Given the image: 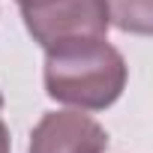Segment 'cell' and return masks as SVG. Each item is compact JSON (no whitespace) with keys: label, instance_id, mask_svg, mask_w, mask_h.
<instances>
[{"label":"cell","instance_id":"8992f818","mask_svg":"<svg viewBox=\"0 0 153 153\" xmlns=\"http://www.w3.org/2000/svg\"><path fill=\"white\" fill-rule=\"evenodd\" d=\"M0 108H3V96H0Z\"/></svg>","mask_w":153,"mask_h":153},{"label":"cell","instance_id":"277c9868","mask_svg":"<svg viewBox=\"0 0 153 153\" xmlns=\"http://www.w3.org/2000/svg\"><path fill=\"white\" fill-rule=\"evenodd\" d=\"M108 24L120 27L123 33L147 36L153 30V0H105Z\"/></svg>","mask_w":153,"mask_h":153},{"label":"cell","instance_id":"3957f363","mask_svg":"<svg viewBox=\"0 0 153 153\" xmlns=\"http://www.w3.org/2000/svg\"><path fill=\"white\" fill-rule=\"evenodd\" d=\"M108 132L81 111H51L30 132V153H105Z\"/></svg>","mask_w":153,"mask_h":153},{"label":"cell","instance_id":"6da1fadb","mask_svg":"<svg viewBox=\"0 0 153 153\" xmlns=\"http://www.w3.org/2000/svg\"><path fill=\"white\" fill-rule=\"evenodd\" d=\"M126 60L105 39H72L48 48L45 90L51 99L81 111H102L114 105L126 87Z\"/></svg>","mask_w":153,"mask_h":153},{"label":"cell","instance_id":"7a4b0ae2","mask_svg":"<svg viewBox=\"0 0 153 153\" xmlns=\"http://www.w3.org/2000/svg\"><path fill=\"white\" fill-rule=\"evenodd\" d=\"M18 3L27 33L45 51L72 39H93L108 33L105 0H18Z\"/></svg>","mask_w":153,"mask_h":153},{"label":"cell","instance_id":"5b68a950","mask_svg":"<svg viewBox=\"0 0 153 153\" xmlns=\"http://www.w3.org/2000/svg\"><path fill=\"white\" fill-rule=\"evenodd\" d=\"M9 129H6V123L0 120V153H9Z\"/></svg>","mask_w":153,"mask_h":153}]
</instances>
